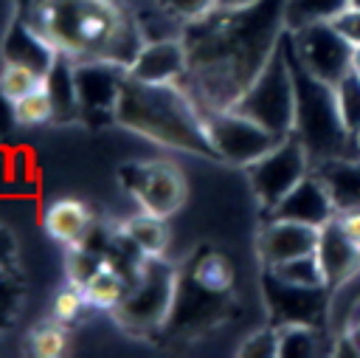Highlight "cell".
I'll return each mask as SVG.
<instances>
[{
  "mask_svg": "<svg viewBox=\"0 0 360 358\" xmlns=\"http://www.w3.org/2000/svg\"><path fill=\"white\" fill-rule=\"evenodd\" d=\"M3 56L11 59V62H25V65H31L34 70H39L42 76H45V73L53 68V62L59 59L56 48H53L28 20L17 23V25L8 31Z\"/></svg>",
  "mask_w": 360,
  "mask_h": 358,
  "instance_id": "17",
  "label": "cell"
},
{
  "mask_svg": "<svg viewBox=\"0 0 360 358\" xmlns=\"http://www.w3.org/2000/svg\"><path fill=\"white\" fill-rule=\"evenodd\" d=\"M112 121L158 147L217 161V152L208 141L205 116L177 82L152 85L127 76Z\"/></svg>",
  "mask_w": 360,
  "mask_h": 358,
  "instance_id": "3",
  "label": "cell"
},
{
  "mask_svg": "<svg viewBox=\"0 0 360 358\" xmlns=\"http://www.w3.org/2000/svg\"><path fill=\"white\" fill-rule=\"evenodd\" d=\"M205 130H208V141L217 152V161L231 163V166H242V169L250 166L253 161H259L267 149H273L281 141L267 127H262L259 121H253L250 116H245L233 107L219 110V113H208Z\"/></svg>",
  "mask_w": 360,
  "mask_h": 358,
  "instance_id": "9",
  "label": "cell"
},
{
  "mask_svg": "<svg viewBox=\"0 0 360 358\" xmlns=\"http://www.w3.org/2000/svg\"><path fill=\"white\" fill-rule=\"evenodd\" d=\"M93 228V214L90 209L76 200V197H62V200H53L45 211V231L62 242L65 248H76L87 240Z\"/></svg>",
  "mask_w": 360,
  "mask_h": 358,
  "instance_id": "16",
  "label": "cell"
},
{
  "mask_svg": "<svg viewBox=\"0 0 360 358\" xmlns=\"http://www.w3.org/2000/svg\"><path fill=\"white\" fill-rule=\"evenodd\" d=\"M318 226H307L298 220H281V217H267V223L259 228L256 237V251L264 268H273L278 262H287L301 254H312L318 248Z\"/></svg>",
  "mask_w": 360,
  "mask_h": 358,
  "instance_id": "12",
  "label": "cell"
},
{
  "mask_svg": "<svg viewBox=\"0 0 360 358\" xmlns=\"http://www.w3.org/2000/svg\"><path fill=\"white\" fill-rule=\"evenodd\" d=\"M233 110L250 116L262 127H267L273 135L287 138L292 135L295 127V76H292V62L281 42L259 70V76L250 82V87L242 93V99L233 104Z\"/></svg>",
  "mask_w": 360,
  "mask_h": 358,
  "instance_id": "6",
  "label": "cell"
},
{
  "mask_svg": "<svg viewBox=\"0 0 360 358\" xmlns=\"http://www.w3.org/2000/svg\"><path fill=\"white\" fill-rule=\"evenodd\" d=\"M28 23L70 62L104 59L129 70L146 42L135 11L118 0H34Z\"/></svg>",
  "mask_w": 360,
  "mask_h": 358,
  "instance_id": "2",
  "label": "cell"
},
{
  "mask_svg": "<svg viewBox=\"0 0 360 358\" xmlns=\"http://www.w3.org/2000/svg\"><path fill=\"white\" fill-rule=\"evenodd\" d=\"M118 231L143 254V257H163L169 248V226L163 217L149 214V211H138L132 217H127Z\"/></svg>",
  "mask_w": 360,
  "mask_h": 358,
  "instance_id": "19",
  "label": "cell"
},
{
  "mask_svg": "<svg viewBox=\"0 0 360 358\" xmlns=\"http://www.w3.org/2000/svg\"><path fill=\"white\" fill-rule=\"evenodd\" d=\"M332 25H335L352 45H360V8H346L340 17L332 20Z\"/></svg>",
  "mask_w": 360,
  "mask_h": 358,
  "instance_id": "32",
  "label": "cell"
},
{
  "mask_svg": "<svg viewBox=\"0 0 360 358\" xmlns=\"http://www.w3.org/2000/svg\"><path fill=\"white\" fill-rule=\"evenodd\" d=\"M276 335H278V355L281 358H309V355H318L321 344H323L321 324H309V321L276 324Z\"/></svg>",
  "mask_w": 360,
  "mask_h": 358,
  "instance_id": "22",
  "label": "cell"
},
{
  "mask_svg": "<svg viewBox=\"0 0 360 358\" xmlns=\"http://www.w3.org/2000/svg\"><path fill=\"white\" fill-rule=\"evenodd\" d=\"M284 0H259L242 8L214 6L183 25V87L208 113L231 110L259 76L284 34Z\"/></svg>",
  "mask_w": 360,
  "mask_h": 358,
  "instance_id": "1",
  "label": "cell"
},
{
  "mask_svg": "<svg viewBox=\"0 0 360 358\" xmlns=\"http://www.w3.org/2000/svg\"><path fill=\"white\" fill-rule=\"evenodd\" d=\"M349 68L354 73H360V45H352V56H349Z\"/></svg>",
  "mask_w": 360,
  "mask_h": 358,
  "instance_id": "35",
  "label": "cell"
},
{
  "mask_svg": "<svg viewBox=\"0 0 360 358\" xmlns=\"http://www.w3.org/2000/svg\"><path fill=\"white\" fill-rule=\"evenodd\" d=\"M180 288V268L163 257H146L138 276L129 282L124 299L115 304L112 319L129 335H155L169 327Z\"/></svg>",
  "mask_w": 360,
  "mask_h": 358,
  "instance_id": "5",
  "label": "cell"
},
{
  "mask_svg": "<svg viewBox=\"0 0 360 358\" xmlns=\"http://www.w3.org/2000/svg\"><path fill=\"white\" fill-rule=\"evenodd\" d=\"M335 220L340 223L343 234L360 248V209H349V211H338Z\"/></svg>",
  "mask_w": 360,
  "mask_h": 358,
  "instance_id": "33",
  "label": "cell"
},
{
  "mask_svg": "<svg viewBox=\"0 0 360 358\" xmlns=\"http://www.w3.org/2000/svg\"><path fill=\"white\" fill-rule=\"evenodd\" d=\"M124 79H127V70L112 62H104V59L73 62V87H76L79 116L112 121Z\"/></svg>",
  "mask_w": 360,
  "mask_h": 358,
  "instance_id": "11",
  "label": "cell"
},
{
  "mask_svg": "<svg viewBox=\"0 0 360 358\" xmlns=\"http://www.w3.org/2000/svg\"><path fill=\"white\" fill-rule=\"evenodd\" d=\"M121 186L141 206V211L158 214L169 220L177 209H183L188 186L186 175L172 161H135L118 169Z\"/></svg>",
  "mask_w": 360,
  "mask_h": 358,
  "instance_id": "8",
  "label": "cell"
},
{
  "mask_svg": "<svg viewBox=\"0 0 360 358\" xmlns=\"http://www.w3.org/2000/svg\"><path fill=\"white\" fill-rule=\"evenodd\" d=\"M309 172H312V161H309L304 144L295 135L281 138L259 161L245 166L253 197H256V203L262 206L264 214L270 209H276Z\"/></svg>",
  "mask_w": 360,
  "mask_h": 358,
  "instance_id": "7",
  "label": "cell"
},
{
  "mask_svg": "<svg viewBox=\"0 0 360 358\" xmlns=\"http://www.w3.org/2000/svg\"><path fill=\"white\" fill-rule=\"evenodd\" d=\"M127 76L138 82H152V85H169V82H183L186 76V48L180 37H166V39H149L143 42L141 54L129 65Z\"/></svg>",
  "mask_w": 360,
  "mask_h": 358,
  "instance_id": "13",
  "label": "cell"
},
{
  "mask_svg": "<svg viewBox=\"0 0 360 358\" xmlns=\"http://www.w3.org/2000/svg\"><path fill=\"white\" fill-rule=\"evenodd\" d=\"M349 8V0H284L281 20L284 31H301L318 23H332Z\"/></svg>",
  "mask_w": 360,
  "mask_h": 358,
  "instance_id": "21",
  "label": "cell"
},
{
  "mask_svg": "<svg viewBox=\"0 0 360 358\" xmlns=\"http://www.w3.org/2000/svg\"><path fill=\"white\" fill-rule=\"evenodd\" d=\"M315 254L321 259V268H323V276H326L329 288L343 282L360 265V248L343 234V228H340V223L335 217L321 226Z\"/></svg>",
  "mask_w": 360,
  "mask_h": 358,
  "instance_id": "15",
  "label": "cell"
},
{
  "mask_svg": "<svg viewBox=\"0 0 360 358\" xmlns=\"http://www.w3.org/2000/svg\"><path fill=\"white\" fill-rule=\"evenodd\" d=\"M236 355H248V358H276L278 355V335L276 327H262L256 333H250L242 347L236 350Z\"/></svg>",
  "mask_w": 360,
  "mask_h": 358,
  "instance_id": "29",
  "label": "cell"
},
{
  "mask_svg": "<svg viewBox=\"0 0 360 358\" xmlns=\"http://www.w3.org/2000/svg\"><path fill=\"white\" fill-rule=\"evenodd\" d=\"M127 288H129L127 276L104 257V262L98 265V271H93V273L87 276V282L82 285V293H84V302H87L90 307H96V310H110V313H112L115 304L124 299Z\"/></svg>",
  "mask_w": 360,
  "mask_h": 358,
  "instance_id": "20",
  "label": "cell"
},
{
  "mask_svg": "<svg viewBox=\"0 0 360 358\" xmlns=\"http://www.w3.org/2000/svg\"><path fill=\"white\" fill-rule=\"evenodd\" d=\"M349 8H360V0H349Z\"/></svg>",
  "mask_w": 360,
  "mask_h": 358,
  "instance_id": "36",
  "label": "cell"
},
{
  "mask_svg": "<svg viewBox=\"0 0 360 358\" xmlns=\"http://www.w3.org/2000/svg\"><path fill=\"white\" fill-rule=\"evenodd\" d=\"M11 116L20 127H37V124H45L56 116V104H53V96L48 90L45 76L31 93H25L22 99H17L11 104Z\"/></svg>",
  "mask_w": 360,
  "mask_h": 358,
  "instance_id": "24",
  "label": "cell"
},
{
  "mask_svg": "<svg viewBox=\"0 0 360 358\" xmlns=\"http://www.w3.org/2000/svg\"><path fill=\"white\" fill-rule=\"evenodd\" d=\"M253 3H259V0H217V6H222V8H242V6H253Z\"/></svg>",
  "mask_w": 360,
  "mask_h": 358,
  "instance_id": "34",
  "label": "cell"
},
{
  "mask_svg": "<svg viewBox=\"0 0 360 358\" xmlns=\"http://www.w3.org/2000/svg\"><path fill=\"white\" fill-rule=\"evenodd\" d=\"M284 37H287V48L292 59L315 79L335 85L352 70L349 68L352 42L332 23H318V25H309L292 34L284 31Z\"/></svg>",
  "mask_w": 360,
  "mask_h": 358,
  "instance_id": "10",
  "label": "cell"
},
{
  "mask_svg": "<svg viewBox=\"0 0 360 358\" xmlns=\"http://www.w3.org/2000/svg\"><path fill=\"white\" fill-rule=\"evenodd\" d=\"M39 82H42V73L34 70V68L25 65V62H11V59H6L3 68H0V96H3L8 104H14V101L22 99L25 93H31Z\"/></svg>",
  "mask_w": 360,
  "mask_h": 358,
  "instance_id": "25",
  "label": "cell"
},
{
  "mask_svg": "<svg viewBox=\"0 0 360 358\" xmlns=\"http://www.w3.org/2000/svg\"><path fill=\"white\" fill-rule=\"evenodd\" d=\"M87 302H84V293H82V288L79 285H65L56 296H53V319L59 321V324H68V321H73V319H79V313H82V307H84Z\"/></svg>",
  "mask_w": 360,
  "mask_h": 358,
  "instance_id": "30",
  "label": "cell"
},
{
  "mask_svg": "<svg viewBox=\"0 0 360 358\" xmlns=\"http://www.w3.org/2000/svg\"><path fill=\"white\" fill-rule=\"evenodd\" d=\"M338 214L332 195L326 189V183L321 180V175L312 169L276 209L267 211V217H281V220H298L307 226H323Z\"/></svg>",
  "mask_w": 360,
  "mask_h": 358,
  "instance_id": "14",
  "label": "cell"
},
{
  "mask_svg": "<svg viewBox=\"0 0 360 358\" xmlns=\"http://www.w3.org/2000/svg\"><path fill=\"white\" fill-rule=\"evenodd\" d=\"M28 350L37 358H59L68 350V335L59 324H39L28 335Z\"/></svg>",
  "mask_w": 360,
  "mask_h": 358,
  "instance_id": "28",
  "label": "cell"
},
{
  "mask_svg": "<svg viewBox=\"0 0 360 358\" xmlns=\"http://www.w3.org/2000/svg\"><path fill=\"white\" fill-rule=\"evenodd\" d=\"M267 273H273L276 279L287 282V285H298V288H329L326 285V276H323V268H321V259L318 254H301V257H292L287 262H278L273 268H264Z\"/></svg>",
  "mask_w": 360,
  "mask_h": 358,
  "instance_id": "23",
  "label": "cell"
},
{
  "mask_svg": "<svg viewBox=\"0 0 360 358\" xmlns=\"http://www.w3.org/2000/svg\"><path fill=\"white\" fill-rule=\"evenodd\" d=\"M312 169L326 183V189H329L332 203H335L338 211L360 209V155L335 158V161L318 163Z\"/></svg>",
  "mask_w": 360,
  "mask_h": 358,
  "instance_id": "18",
  "label": "cell"
},
{
  "mask_svg": "<svg viewBox=\"0 0 360 358\" xmlns=\"http://www.w3.org/2000/svg\"><path fill=\"white\" fill-rule=\"evenodd\" d=\"M354 141H357V149H360V130L354 132Z\"/></svg>",
  "mask_w": 360,
  "mask_h": 358,
  "instance_id": "37",
  "label": "cell"
},
{
  "mask_svg": "<svg viewBox=\"0 0 360 358\" xmlns=\"http://www.w3.org/2000/svg\"><path fill=\"white\" fill-rule=\"evenodd\" d=\"M287 45V37H284ZM290 54V48H287ZM292 62V76H295V127L292 135L304 144L312 166L335 161V158H352L360 155L354 135L346 130L338 99H335V85H326L307 73L290 54Z\"/></svg>",
  "mask_w": 360,
  "mask_h": 358,
  "instance_id": "4",
  "label": "cell"
},
{
  "mask_svg": "<svg viewBox=\"0 0 360 358\" xmlns=\"http://www.w3.org/2000/svg\"><path fill=\"white\" fill-rule=\"evenodd\" d=\"M172 17H177L183 25L186 23H191V20H197V17H202L205 11H211L214 6H217V0H158Z\"/></svg>",
  "mask_w": 360,
  "mask_h": 358,
  "instance_id": "31",
  "label": "cell"
},
{
  "mask_svg": "<svg viewBox=\"0 0 360 358\" xmlns=\"http://www.w3.org/2000/svg\"><path fill=\"white\" fill-rule=\"evenodd\" d=\"M188 276L197 279L202 288L219 290V293H228L231 285H233V268H231V262L222 254H205V257H200L191 265Z\"/></svg>",
  "mask_w": 360,
  "mask_h": 358,
  "instance_id": "26",
  "label": "cell"
},
{
  "mask_svg": "<svg viewBox=\"0 0 360 358\" xmlns=\"http://www.w3.org/2000/svg\"><path fill=\"white\" fill-rule=\"evenodd\" d=\"M335 99L346 130L354 135L360 130V73L349 70L340 82H335Z\"/></svg>",
  "mask_w": 360,
  "mask_h": 358,
  "instance_id": "27",
  "label": "cell"
}]
</instances>
